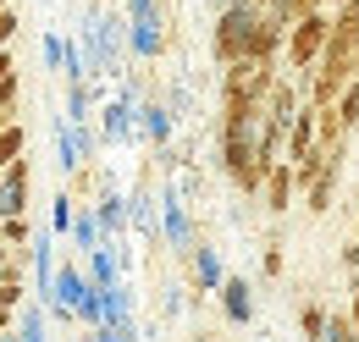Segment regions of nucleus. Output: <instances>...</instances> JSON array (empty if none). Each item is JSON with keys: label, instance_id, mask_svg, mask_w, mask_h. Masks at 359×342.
Masks as SVG:
<instances>
[{"label": "nucleus", "instance_id": "obj_1", "mask_svg": "<svg viewBox=\"0 0 359 342\" xmlns=\"http://www.w3.org/2000/svg\"><path fill=\"white\" fill-rule=\"evenodd\" d=\"M326 44H332V22H326V11H315V17H304V22H293V28H287V67H293V72H315L320 55H326Z\"/></svg>", "mask_w": 359, "mask_h": 342}, {"label": "nucleus", "instance_id": "obj_2", "mask_svg": "<svg viewBox=\"0 0 359 342\" xmlns=\"http://www.w3.org/2000/svg\"><path fill=\"white\" fill-rule=\"evenodd\" d=\"M255 6L249 0H238V6H226L222 17H216V61L222 67H238L243 55H249V28H255Z\"/></svg>", "mask_w": 359, "mask_h": 342}, {"label": "nucleus", "instance_id": "obj_3", "mask_svg": "<svg viewBox=\"0 0 359 342\" xmlns=\"http://www.w3.org/2000/svg\"><path fill=\"white\" fill-rule=\"evenodd\" d=\"M315 149H320V122H315V111H299V116H293V132H287V160L299 166Z\"/></svg>", "mask_w": 359, "mask_h": 342}, {"label": "nucleus", "instance_id": "obj_4", "mask_svg": "<svg viewBox=\"0 0 359 342\" xmlns=\"http://www.w3.org/2000/svg\"><path fill=\"white\" fill-rule=\"evenodd\" d=\"M293 188H299V177H293L287 160H282V166H271V177H266V210L282 215V210H287V199H293Z\"/></svg>", "mask_w": 359, "mask_h": 342}, {"label": "nucleus", "instance_id": "obj_5", "mask_svg": "<svg viewBox=\"0 0 359 342\" xmlns=\"http://www.w3.org/2000/svg\"><path fill=\"white\" fill-rule=\"evenodd\" d=\"M22 149H28V132H22V122H6V128H0V171L17 166V160H22Z\"/></svg>", "mask_w": 359, "mask_h": 342}, {"label": "nucleus", "instance_id": "obj_6", "mask_svg": "<svg viewBox=\"0 0 359 342\" xmlns=\"http://www.w3.org/2000/svg\"><path fill=\"white\" fill-rule=\"evenodd\" d=\"M337 116H343V132H359V78L343 88V100H337Z\"/></svg>", "mask_w": 359, "mask_h": 342}, {"label": "nucleus", "instance_id": "obj_7", "mask_svg": "<svg viewBox=\"0 0 359 342\" xmlns=\"http://www.w3.org/2000/svg\"><path fill=\"white\" fill-rule=\"evenodd\" d=\"M332 193H337V166H332V171H326V177L310 188V210H315V215H326V210H332Z\"/></svg>", "mask_w": 359, "mask_h": 342}, {"label": "nucleus", "instance_id": "obj_8", "mask_svg": "<svg viewBox=\"0 0 359 342\" xmlns=\"http://www.w3.org/2000/svg\"><path fill=\"white\" fill-rule=\"evenodd\" d=\"M0 238L22 254V243H28V215H0Z\"/></svg>", "mask_w": 359, "mask_h": 342}, {"label": "nucleus", "instance_id": "obj_9", "mask_svg": "<svg viewBox=\"0 0 359 342\" xmlns=\"http://www.w3.org/2000/svg\"><path fill=\"white\" fill-rule=\"evenodd\" d=\"M326 342H359L354 315H332V320H326Z\"/></svg>", "mask_w": 359, "mask_h": 342}, {"label": "nucleus", "instance_id": "obj_10", "mask_svg": "<svg viewBox=\"0 0 359 342\" xmlns=\"http://www.w3.org/2000/svg\"><path fill=\"white\" fill-rule=\"evenodd\" d=\"M299 326H304V337H310V342H326V315H320V303H304Z\"/></svg>", "mask_w": 359, "mask_h": 342}, {"label": "nucleus", "instance_id": "obj_11", "mask_svg": "<svg viewBox=\"0 0 359 342\" xmlns=\"http://www.w3.org/2000/svg\"><path fill=\"white\" fill-rule=\"evenodd\" d=\"M249 309H255V303H249V287L232 282V287H226V315H232V320H249Z\"/></svg>", "mask_w": 359, "mask_h": 342}, {"label": "nucleus", "instance_id": "obj_12", "mask_svg": "<svg viewBox=\"0 0 359 342\" xmlns=\"http://www.w3.org/2000/svg\"><path fill=\"white\" fill-rule=\"evenodd\" d=\"M22 276H28V254H17L11 265H0V287H22Z\"/></svg>", "mask_w": 359, "mask_h": 342}, {"label": "nucleus", "instance_id": "obj_13", "mask_svg": "<svg viewBox=\"0 0 359 342\" xmlns=\"http://www.w3.org/2000/svg\"><path fill=\"white\" fill-rule=\"evenodd\" d=\"M17 72H11V78H6V83H0V116H11V111H17Z\"/></svg>", "mask_w": 359, "mask_h": 342}, {"label": "nucleus", "instance_id": "obj_14", "mask_svg": "<svg viewBox=\"0 0 359 342\" xmlns=\"http://www.w3.org/2000/svg\"><path fill=\"white\" fill-rule=\"evenodd\" d=\"M266 276H282V243H266Z\"/></svg>", "mask_w": 359, "mask_h": 342}, {"label": "nucleus", "instance_id": "obj_15", "mask_svg": "<svg viewBox=\"0 0 359 342\" xmlns=\"http://www.w3.org/2000/svg\"><path fill=\"white\" fill-rule=\"evenodd\" d=\"M11 303H22V287H0V309H11Z\"/></svg>", "mask_w": 359, "mask_h": 342}, {"label": "nucleus", "instance_id": "obj_16", "mask_svg": "<svg viewBox=\"0 0 359 342\" xmlns=\"http://www.w3.org/2000/svg\"><path fill=\"white\" fill-rule=\"evenodd\" d=\"M343 265H348V271H359V243H354V238H348V249H343Z\"/></svg>", "mask_w": 359, "mask_h": 342}, {"label": "nucleus", "instance_id": "obj_17", "mask_svg": "<svg viewBox=\"0 0 359 342\" xmlns=\"http://www.w3.org/2000/svg\"><path fill=\"white\" fill-rule=\"evenodd\" d=\"M348 293H354V303H348V315H354V326H359V276H354V287H348Z\"/></svg>", "mask_w": 359, "mask_h": 342}, {"label": "nucleus", "instance_id": "obj_18", "mask_svg": "<svg viewBox=\"0 0 359 342\" xmlns=\"http://www.w3.org/2000/svg\"><path fill=\"white\" fill-rule=\"evenodd\" d=\"M249 6H255V11H276V0H249Z\"/></svg>", "mask_w": 359, "mask_h": 342}, {"label": "nucleus", "instance_id": "obj_19", "mask_svg": "<svg viewBox=\"0 0 359 342\" xmlns=\"http://www.w3.org/2000/svg\"><path fill=\"white\" fill-rule=\"evenodd\" d=\"M326 6H348V0H326Z\"/></svg>", "mask_w": 359, "mask_h": 342}, {"label": "nucleus", "instance_id": "obj_20", "mask_svg": "<svg viewBox=\"0 0 359 342\" xmlns=\"http://www.w3.org/2000/svg\"><path fill=\"white\" fill-rule=\"evenodd\" d=\"M354 243H359V221H354Z\"/></svg>", "mask_w": 359, "mask_h": 342}, {"label": "nucleus", "instance_id": "obj_21", "mask_svg": "<svg viewBox=\"0 0 359 342\" xmlns=\"http://www.w3.org/2000/svg\"><path fill=\"white\" fill-rule=\"evenodd\" d=\"M6 6H11V0H0V11H6Z\"/></svg>", "mask_w": 359, "mask_h": 342}]
</instances>
